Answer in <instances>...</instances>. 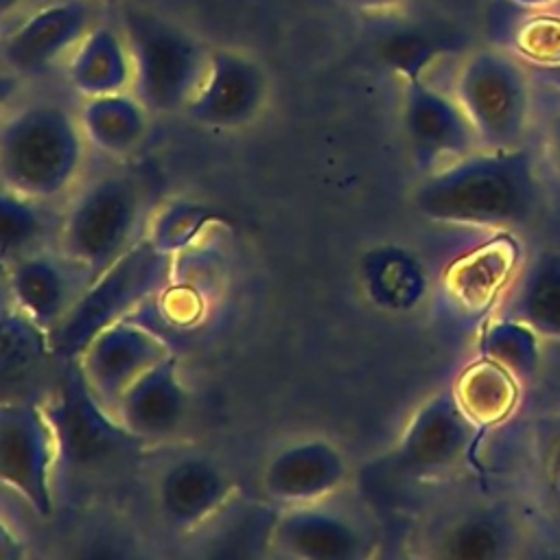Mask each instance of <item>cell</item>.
I'll list each match as a JSON object with an SVG mask.
<instances>
[{
  "label": "cell",
  "instance_id": "20",
  "mask_svg": "<svg viewBox=\"0 0 560 560\" xmlns=\"http://www.w3.org/2000/svg\"><path fill=\"white\" fill-rule=\"evenodd\" d=\"M497 317L560 341V247L536 249L510 280Z\"/></svg>",
  "mask_w": 560,
  "mask_h": 560
},
{
  "label": "cell",
  "instance_id": "32",
  "mask_svg": "<svg viewBox=\"0 0 560 560\" xmlns=\"http://www.w3.org/2000/svg\"><path fill=\"white\" fill-rule=\"evenodd\" d=\"M350 4H357L361 9H381L385 4H392L394 0H348Z\"/></svg>",
  "mask_w": 560,
  "mask_h": 560
},
{
  "label": "cell",
  "instance_id": "15",
  "mask_svg": "<svg viewBox=\"0 0 560 560\" xmlns=\"http://www.w3.org/2000/svg\"><path fill=\"white\" fill-rule=\"evenodd\" d=\"M273 553L295 560H357L370 553L365 525L328 501L287 505L269 525Z\"/></svg>",
  "mask_w": 560,
  "mask_h": 560
},
{
  "label": "cell",
  "instance_id": "9",
  "mask_svg": "<svg viewBox=\"0 0 560 560\" xmlns=\"http://www.w3.org/2000/svg\"><path fill=\"white\" fill-rule=\"evenodd\" d=\"M59 446L42 400L4 398L0 409V479L37 516L55 512Z\"/></svg>",
  "mask_w": 560,
  "mask_h": 560
},
{
  "label": "cell",
  "instance_id": "26",
  "mask_svg": "<svg viewBox=\"0 0 560 560\" xmlns=\"http://www.w3.org/2000/svg\"><path fill=\"white\" fill-rule=\"evenodd\" d=\"M70 79L85 98L127 92L131 85L129 50H122L107 33L85 37L70 66Z\"/></svg>",
  "mask_w": 560,
  "mask_h": 560
},
{
  "label": "cell",
  "instance_id": "28",
  "mask_svg": "<svg viewBox=\"0 0 560 560\" xmlns=\"http://www.w3.org/2000/svg\"><path fill=\"white\" fill-rule=\"evenodd\" d=\"M383 63L392 66L396 72L411 79H420V70L433 59L435 46L416 31H394L387 33L376 44Z\"/></svg>",
  "mask_w": 560,
  "mask_h": 560
},
{
  "label": "cell",
  "instance_id": "16",
  "mask_svg": "<svg viewBox=\"0 0 560 560\" xmlns=\"http://www.w3.org/2000/svg\"><path fill=\"white\" fill-rule=\"evenodd\" d=\"M350 477L346 453L328 438L308 435L282 444L260 472L265 497L280 508L332 499Z\"/></svg>",
  "mask_w": 560,
  "mask_h": 560
},
{
  "label": "cell",
  "instance_id": "6",
  "mask_svg": "<svg viewBox=\"0 0 560 560\" xmlns=\"http://www.w3.org/2000/svg\"><path fill=\"white\" fill-rule=\"evenodd\" d=\"M125 26L131 61L129 92L151 116L184 114L206 77L210 52L153 15H129Z\"/></svg>",
  "mask_w": 560,
  "mask_h": 560
},
{
  "label": "cell",
  "instance_id": "29",
  "mask_svg": "<svg viewBox=\"0 0 560 560\" xmlns=\"http://www.w3.org/2000/svg\"><path fill=\"white\" fill-rule=\"evenodd\" d=\"M540 177L549 195L560 199V109L551 112L540 127V144L536 151Z\"/></svg>",
  "mask_w": 560,
  "mask_h": 560
},
{
  "label": "cell",
  "instance_id": "27",
  "mask_svg": "<svg viewBox=\"0 0 560 560\" xmlns=\"http://www.w3.org/2000/svg\"><path fill=\"white\" fill-rule=\"evenodd\" d=\"M536 339L538 335L527 326L497 317L483 335V357L497 361L523 381L532 376L538 365Z\"/></svg>",
  "mask_w": 560,
  "mask_h": 560
},
{
  "label": "cell",
  "instance_id": "19",
  "mask_svg": "<svg viewBox=\"0 0 560 560\" xmlns=\"http://www.w3.org/2000/svg\"><path fill=\"white\" fill-rule=\"evenodd\" d=\"M188 413L190 396L173 352L144 372L114 409V418L144 446L173 440L184 429Z\"/></svg>",
  "mask_w": 560,
  "mask_h": 560
},
{
  "label": "cell",
  "instance_id": "24",
  "mask_svg": "<svg viewBox=\"0 0 560 560\" xmlns=\"http://www.w3.org/2000/svg\"><path fill=\"white\" fill-rule=\"evenodd\" d=\"M61 206L44 203L9 188L0 197V260L2 267L31 252L55 247Z\"/></svg>",
  "mask_w": 560,
  "mask_h": 560
},
{
  "label": "cell",
  "instance_id": "3",
  "mask_svg": "<svg viewBox=\"0 0 560 560\" xmlns=\"http://www.w3.org/2000/svg\"><path fill=\"white\" fill-rule=\"evenodd\" d=\"M149 212V186L138 173H98L61 203L55 247L94 280L147 236Z\"/></svg>",
  "mask_w": 560,
  "mask_h": 560
},
{
  "label": "cell",
  "instance_id": "18",
  "mask_svg": "<svg viewBox=\"0 0 560 560\" xmlns=\"http://www.w3.org/2000/svg\"><path fill=\"white\" fill-rule=\"evenodd\" d=\"M267 103V79L252 59L214 50L206 77L184 116L206 129H238L249 125Z\"/></svg>",
  "mask_w": 560,
  "mask_h": 560
},
{
  "label": "cell",
  "instance_id": "23",
  "mask_svg": "<svg viewBox=\"0 0 560 560\" xmlns=\"http://www.w3.org/2000/svg\"><path fill=\"white\" fill-rule=\"evenodd\" d=\"M0 374H2V394L11 398L28 396L26 387L35 383L48 359H55L48 343V332L42 330L35 322L22 315L11 304L2 302L0 319Z\"/></svg>",
  "mask_w": 560,
  "mask_h": 560
},
{
  "label": "cell",
  "instance_id": "7",
  "mask_svg": "<svg viewBox=\"0 0 560 560\" xmlns=\"http://www.w3.org/2000/svg\"><path fill=\"white\" fill-rule=\"evenodd\" d=\"M514 501L534 540L560 551V402L503 429Z\"/></svg>",
  "mask_w": 560,
  "mask_h": 560
},
{
  "label": "cell",
  "instance_id": "10",
  "mask_svg": "<svg viewBox=\"0 0 560 560\" xmlns=\"http://www.w3.org/2000/svg\"><path fill=\"white\" fill-rule=\"evenodd\" d=\"M483 427L459 402L453 387L422 400L396 444L398 468L413 479H435L468 464Z\"/></svg>",
  "mask_w": 560,
  "mask_h": 560
},
{
  "label": "cell",
  "instance_id": "30",
  "mask_svg": "<svg viewBox=\"0 0 560 560\" xmlns=\"http://www.w3.org/2000/svg\"><path fill=\"white\" fill-rule=\"evenodd\" d=\"M534 79L556 92H560V61H551V63H527Z\"/></svg>",
  "mask_w": 560,
  "mask_h": 560
},
{
  "label": "cell",
  "instance_id": "12",
  "mask_svg": "<svg viewBox=\"0 0 560 560\" xmlns=\"http://www.w3.org/2000/svg\"><path fill=\"white\" fill-rule=\"evenodd\" d=\"M171 352L160 335L125 317L103 328L74 361L90 392L114 416L125 392Z\"/></svg>",
  "mask_w": 560,
  "mask_h": 560
},
{
  "label": "cell",
  "instance_id": "13",
  "mask_svg": "<svg viewBox=\"0 0 560 560\" xmlns=\"http://www.w3.org/2000/svg\"><path fill=\"white\" fill-rule=\"evenodd\" d=\"M402 127L411 160L422 175L479 149L475 129L453 92H442L422 77L407 81Z\"/></svg>",
  "mask_w": 560,
  "mask_h": 560
},
{
  "label": "cell",
  "instance_id": "21",
  "mask_svg": "<svg viewBox=\"0 0 560 560\" xmlns=\"http://www.w3.org/2000/svg\"><path fill=\"white\" fill-rule=\"evenodd\" d=\"M90 26L81 7H48L4 42V63L18 74H37L48 70L72 44L85 39Z\"/></svg>",
  "mask_w": 560,
  "mask_h": 560
},
{
  "label": "cell",
  "instance_id": "31",
  "mask_svg": "<svg viewBox=\"0 0 560 560\" xmlns=\"http://www.w3.org/2000/svg\"><path fill=\"white\" fill-rule=\"evenodd\" d=\"M510 2L525 11H545V9H551L553 4H558L560 0H510Z\"/></svg>",
  "mask_w": 560,
  "mask_h": 560
},
{
  "label": "cell",
  "instance_id": "2",
  "mask_svg": "<svg viewBox=\"0 0 560 560\" xmlns=\"http://www.w3.org/2000/svg\"><path fill=\"white\" fill-rule=\"evenodd\" d=\"M88 153L77 114L52 101L26 103L2 122V188L61 206L83 182Z\"/></svg>",
  "mask_w": 560,
  "mask_h": 560
},
{
  "label": "cell",
  "instance_id": "17",
  "mask_svg": "<svg viewBox=\"0 0 560 560\" xmlns=\"http://www.w3.org/2000/svg\"><path fill=\"white\" fill-rule=\"evenodd\" d=\"M534 540L516 501L468 503L453 512L433 538V553L457 560H503L525 553Z\"/></svg>",
  "mask_w": 560,
  "mask_h": 560
},
{
  "label": "cell",
  "instance_id": "11",
  "mask_svg": "<svg viewBox=\"0 0 560 560\" xmlns=\"http://www.w3.org/2000/svg\"><path fill=\"white\" fill-rule=\"evenodd\" d=\"M151 497L166 527L190 534L210 525L230 508L236 497V481L214 455L186 451L158 468Z\"/></svg>",
  "mask_w": 560,
  "mask_h": 560
},
{
  "label": "cell",
  "instance_id": "22",
  "mask_svg": "<svg viewBox=\"0 0 560 560\" xmlns=\"http://www.w3.org/2000/svg\"><path fill=\"white\" fill-rule=\"evenodd\" d=\"M149 116V109L131 92L92 96L77 112L90 149L109 160H127L142 147Z\"/></svg>",
  "mask_w": 560,
  "mask_h": 560
},
{
  "label": "cell",
  "instance_id": "5",
  "mask_svg": "<svg viewBox=\"0 0 560 560\" xmlns=\"http://www.w3.org/2000/svg\"><path fill=\"white\" fill-rule=\"evenodd\" d=\"M173 252L160 247L149 234L94 278L66 319L48 335L55 359L74 361L83 348L107 326L125 319L140 302L151 298L171 276Z\"/></svg>",
  "mask_w": 560,
  "mask_h": 560
},
{
  "label": "cell",
  "instance_id": "4",
  "mask_svg": "<svg viewBox=\"0 0 560 560\" xmlns=\"http://www.w3.org/2000/svg\"><path fill=\"white\" fill-rule=\"evenodd\" d=\"M534 74L525 59L499 48L464 57L453 96L468 116L479 149L510 151L529 144L534 127Z\"/></svg>",
  "mask_w": 560,
  "mask_h": 560
},
{
  "label": "cell",
  "instance_id": "1",
  "mask_svg": "<svg viewBox=\"0 0 560 560\" xmlns=\"http://www.w3.org/2000/svg\"><path fill=\"white\" fill-rule=\"evenodd\" d=\"M536 151L477 149L442 168L424 173L411 203L438 225L470 230H518L532 225L547 206Z\"/></svg>",
  "mask_w": 560,
  "mask_h": 560
},
{
  "label": "cell",
  "instance_id": "25",
  "mask_svg": "<svg viewBox=\"0 0 560 560\" xmlns=\"http://www.w3.org/2000/svg\"><path fill=\"white\" fill-rule=\"evenodd\" d=\"M518 378L492 359L470 365L453 387L470 418L481 424L503 422L516 402Z\"/></svg>",
  "mask_w": 560,
  "mask_h": 560
},
{
  "label": "cell",
  "instance_id": "14",
  "mask_svg": "<svg viewBox=\"0 0 560 560\" xmlns=\"http://www.w3.org/2000/svg\"><path fill=\"white\" fill-rule=\"evenodd\" d=\"M4 302L48 335L66 319L92 278L57 247H44L2 267Z\"/></svg>",
  "mask_w": 560,
  "mask_h": 560
},
{
  "label": "cell",
  "instance_id": "8",
  "mask_svg": "<svg viewBox=\"0 0 560 560\" xmlns=\"http://www.w3.org/2000/svg\"><path fill=\"white\" fill-rule=\"evenodd\" d=\"M42 402L57 435L59 470L94 472L144 446L96 400L77 361H66Z\"/></svg>",
  "mask_w": 560,
  "mask_h": 560
}]
</instances>
